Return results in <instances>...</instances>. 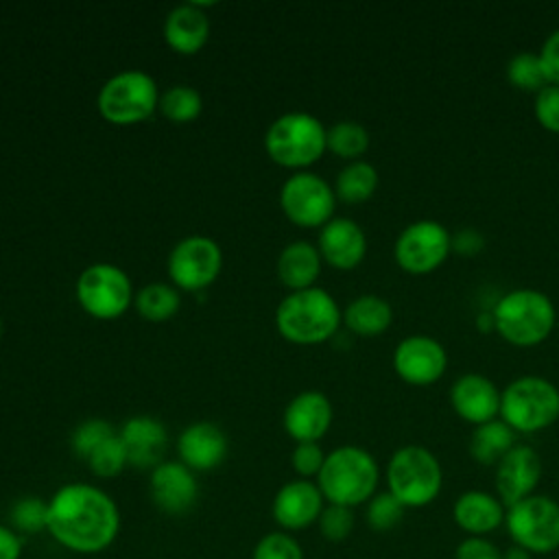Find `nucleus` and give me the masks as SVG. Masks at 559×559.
Instances as JSON below:
<instances>
[{
	"instance_id": "30",
	"label": "nucleus",
	"mask_w": 559,
	"mask_h": 559,
	"mask_svg": "<svg viewBox=\"0 0 559 559\" xmlns=\"http://www.w3.org/2000/svg\"><path fill=\"white\" fill-rule=\"evenodd\" d=\"M369 148V131L356 120H338L328 129V151L341 159L356 162Z\"/></svg>"
},
{
	"instance_id": "36",
	"label": "nucleus",
	"mask_w": 559,
	"mask_h": 559,
	"mask_svg": "<svg viewBox=\"0 0 559 559\" xmlns=\"http://www.w3.org/2000/svg\"><path fill=\"white\" fill-rule=\"evenodd\" d=\"M114 435H116V430H114V426H111L107 419L92 417V419L81 421V424L74 428V432H72V437H70V445H72V452H74L79 459L87 461V456H90L100 443H105L107 439H111Z\"/></svg>"
},
{
	"instance_id": "18",
	"label": "nucleus",
	"mask_w": 559,
	"mask_h": 559,
	"mask_svg": "<svg viewBox=\"0 0 559 559\" xmlns=\"http://www.w3.org/2000/svg\"><path fill=\"white\" fill-rule=\"evenodd\" d=\"M317 249L321 260L332 269L352 271L367 255V236L356 221L347 216H334L319 229Z\"/></svg>"
},
{
	"instance_id": "44",
	"label": "nucleus",
	"mask_w": 559,
	"mask_h": 559,
	"mask_svg": "<svg viewBox=\"0 0 559 559\" xmlns=\"http://www.w3.org/2000/svg\"><path fill=\"white\" fill-rule=\"evenodd\" d=\"M22 557V535L7 524H0V559Z\"/></svg>"
},
{
	"instance_id": "7",
	"label": "nucleus",
	"mask_w": 559,
	"mask_h": 559,
	"mask_svg": "<svg viewBox=\"0 0 559 559\" xmlns=\"http://www.w3.org/2000/svg\"><path fill=\"white\" fill-rule=\"evenodd\" d=\"M500 419L515 432H539L559 419V389L542 376H520L500 391Z\"/></svg>"
},
{
	"instance_id": "47",
	"label": "nucleus",
	"mask_w": 559,
	"mask_h": 559,
	"mask_svg": "<svg viewBox=\"0 0 559 559\" xmlns=\"http://www.w3.org/2000/svg\"><path fill=\"white\" fill-rule=\"evenodd\" d=\"M2 332H4V321H2V317H0V336H2Z\"/></svg>"
},
{
	"instance_id": "17",
	"label": "nucleus",
	"mask_w": 559,
	"mask_h": 559,
	"mask_svg": "<svg viewBox=\"0 0 559 559\" xmlns=\"http://www.w3.org/2000/svg\"><path fill=\"white\" fill-rule=\"evenodd\" d=\"M148 487L155 507L168 515L188 513L199 496L197 476L181 461H162L153 467Z\"/></svg>"
},
{
	"instance_id": "43",
	"label": "nucleus",
	"mask_w": 559,
	"mask_h": 559,
	"mask_svg": "<svg viewBox=\"0 0 559 559\" xmlns=\"http://www.w3.org/2000/svg\"><path fill=\"white\" fill-rule=\"evenodd\" d=\"M485 249V236L474 227H463L452 234V251L465 258L478 255Z\"/></svg>"
},
{
	"instance_id": "16",
	"label": "nucleus",
	"mask_w": 559,
	"mask_h": 559,
	"mask_svg": "<svg viewBox=\"0 0 559 559\" xmlns=\"http://www.w3.org/2000/svg\"><path fill=\"white\" fill-rule=\"evenodd\" d=\"M325 507V498L317 483L297 478L284 483L271 504L273 520L282 531H301L314 524Z\"/></svg>"
},
{
	"instance_id": "15",
	"label": "nucleus",
	"mask_w": 559,
	"mask_h": 559,
	"mask_svg": "<svg viewBox=\"0 0 559 559\" xmlns=\"http://www.w3.org/2000/svg\"><path fill=\"white\" fill-rule=\"evenodd\" d=\"M542 480V459L533 445L515 443L496 465V496L511 507L535 493Z\"/></svg>"
},
{
	"instance_id": "26",
	"label": "nucleus",
	"mask_w": 559,
	"mask_h": 559,
	"mask_svg": "<svg viewBox=\"0 0 559 559\" xmlns=\"http://www.w3.org/2000/svg\"><path fill=\"white\" fill-rule=\"evenodd\" d=\"M343 323L352 334L373 338V336H380L382 332H386L389 325L393 323V308L384 297L365 293V295L354 297L345 306Z\"/></svg>"
},
{
	"instance_id": "21",
	"label": "nucleus",
	"mask_w": 559,
	"mask_h": 559,
	"mask_svg": "<svg viewBox=\"0 0 559 559\" xmlns=\"http://www.w3.org/2000/svg\"><path fill=\"white\" fill-rule=\"evenodd\" d=\"M227 435L212 421H194L177 437L179 461L192 472H210L227 456Z\"/></svg>"
},
{
	"instance_id": "38",
	"label": "nucleus",
	"mask_w": 559,
	"mask_h": 559,
	"mask_svg": "<svg viewBox=\"0 0 559 559\" xmlns=\"http://www.w3.org/2000/svg\"><path fill=\"white\" fill-rule=\"evenodd\" d=\"M354 509L343 504H325L317 524L328 542H343L354 531Z\"/></svg>"
},
{
	"instance_id": "46",
	"label": "nucleus",
	"mask_w": 559,
	"mask_h": 559,
	"mask_svg": "<svg viewBox=\"0 0 559 559\" xmlns=\"http://www.w3.org/2000/svg\"><path fill=\"white\" fill-rule=\"evenodd\" d=\"M502 559H533V555L520 546H509L507 550H502Z\"/></svg>"
},
{
	"instance_id": "1",
	"label": "nucleus",
	"mask_w": 559,
	"mask_h": 559,
	"mask_svg": "<svg viewBox=\"0 0 559 559\" xmlns=\"http://www.w3.org/2000/svg\"><path fill=\"white\" fill-rule=\"evenodd\" d=\"M50 537L79 555L107 550L120 531V511L116 500L96 485L68 483L48 500Z\"/></svg>"
},
{
	"instance_id": "28",
	"label": "nucleus",
	"mask_w": 559,
	"mask_h": 559,
	"mask_svg": "<svg viewBox=\"0 0 559 559\" xmlns=\"http://www.w3.org/2000/svg\"><path fill=\"white\" fill-rule=\"evenodd\" d=\"M378 188V170L373 164L365 162V159H356V162H347L334 181V192L336 199L343 203H365L373 197Z\"/></svg>"
},
{
	"instance_id": "39",
	"label": "nucleus",
	"mask_w": 559,
	"mask_h": 559,
	"mask_svg": "<svg viewBox=\"0 0 559 559\" xmlns=\"http://www.w3.org/2000/svg\"><path fill=\"white\" fill-rule=\"evenodd\" d=\"M325 461V452L319 445V441H306V443H295L293 454H290V465L299 478H317Z\"/></svg>"
},
{
	"instance_id": "3",
	"label": "nucleus",
	"mask_w": 559,
	"mask_h": 559,
	"mask_svg": "<svg viewBox=\"0 0 559 559\" xmlns=\"http://www.w3.org/2000/svg\"><path fill=\"white\" fill-rule=\"evenodd\" d=\"M380 480L373 454L360 445H341L325 454L317 485L328 504L358 507L369 502Z\"/></svg>"
},
{
	"instance_id": "11",
	"label": "nucleus",
	"mask_w": 559,
	"mask_h": 559,
	"mask_svg": "<svg viewBox=\"0 0 559 559\" xmlns=\"http://www.w3.org/2000/svg\"><path fill=\"white\" fill-rule=\"evenodd\" d=\"M336 201L334 188L310 170L293 173L280 188V207L297 227H323L334 218Z\"/></svg>"
},
{
	"instance_id": "12",
	"label": "nucleus",
	"mask_w": 559,
	"mask_h": 559,
	"mask_svg": "<svg viewBox=\"0 0 559 559\" xmlns=\"http://www.w3.org/2000/svg\"><path fill=\"white\" fill-rule=\"evenodd\" d=\"M452 253V234L437 221L421 218L406 225L393 245L395 264L411 275L437 271Z\"/></svg>"
},
{
	"instance_id": "41",
	"label": "nucleus",
	"mask_w": 559,
	"mask_h": 559,
	"mask_svg": "<svg viewBox=\"0 0 559 559\" xmlns=\"http://www.w3.org/2000/svg\"><path fill=\"white\" fill-rule=\"evenodd\" d=\"M454 559H502V550L487 537L467 535L454 550Z\"/></svg>"
},
{
	"instance_id": "13",
	"label": "nucleus",
	"mask_w": 559,
	"mask_h": 559,
	"mask_svg": "<svg viewBox=\"0 0 559 559\" xmlns=\"http://www.w3.org/2000/svg\"><path fill=\"white\" fill-rule=\"evenodd\" d=\"M223 269L221 245L210 236H186L168 253L166 271L175 288L197 293L214 284Z\"/></svg>"
},
{
	"instance_id": "35",
	"label": "nucleus",
	"mask_w": 559,
	"mask_h": 559,
	"mask_svg": "<svg viewBox=\"0 0 559 559\" xmlns=\"http://www.w3.org/2000/svg\"><path fill=\"white\" fill-rule=\"evenodd\" d=\"M87 467L92 469V474L100 476V478H114L118 476L127 465H129V456L127 450L118 437V432L107 439L105 443H100L90 456H87Z\"/></svg>"
},
{
	"instance_id": "2",
	"label": "nucleus",
	"mask_w": 559,
	"mask_h": 559,
	"mask_svg": "<svg viewBox=\"0 0 559 559\" xmlns=\"http://www.w3.org/2000/svg\"><path fill=\"white\" fill-rule=\"evenodd\" d=\"M343 323L336 299L319 286L290 290L275 308V328L295 345H319L332 338Z\"/></svg>"
},
{
	"instance_id": "42",
	"label": "nucleus",
	"mask_w": 559,
	"mask_h": 559,
	"mask_svg": "<svg viewBox=\"0 0 559 559\" xmlns=\"http://www.w3.org/2000/svg\"><path fill=\"white\" fill-rule=\"evenodd\" d=\"M537 55L542 59V68L548 79V85H559V28L544 39L542 50Z\"/></svg>"
},
{
	"instance_id": "32",
	"label": "nucleus",
	"mask_w": 559,
	"mask_h": 559,
	"mask_svg": "<svg viewBox=\"0 0 559 559\" xmlns=\"http://www.w3.org/2000/svg\"><path fill=\"white\" fill-rule=\"evenodd\" d=\"M507 79L513 87L522 92H533V94H537L548 85V79L542 68V59L537 52H531V50L518 52L509 59Z\"/></svg>"
},
{
	"instance_id": "9",
	"label": "nucleus",
	"mask_w": 559,
	"mask_h": 559,
	"mask_svg": "<svg viewBox=\"0 0 559 559\" xmlns=\"http://www.w3.org/2000/svg\"><path fill=\"white\" fill-rule=\"evenodd\" d=\"M74 293L83 312L98 321L122 317L135 299L131 277L111 262H94L85 266L76 280Z\"/></svg>"
},
{
	"instance_id": "23",
	"label": "nucleus",
	"mask_w": 559,
	"mask_h": 559,
	"mask_svg": "<svg viewBox=\"0 0 559 559\" xmlns=\"http://www.w3.org/2000/svg\"><path fill=\"white\" fill-rule=\"evenodd\" d=\"M214 2L177 4L164 20V41L179 55H197L210 37L205 9Z\"/></svg>"
},
{
	"instance_id": "29",
	"label": "nucleus",
	"mask_w": 559,
	"mask_h": 559,
	"mask_svg": "<svg viewBox=\"0 0 559 559\" xmlns=\"http://www.w3.org/2000/svg\"><path fill=\"white\" fill-rule=\"evenodd\" d=\"M133 306L144 321L162 323L177 314L181 306L179 290L166 282H151L135 293Z\"/></svg>"
},
{
	"instance_id": "5",
	"label": "nucleus",
	"mask_w": 559,
	"mask_h": 559,
	"mask_svg": "<svg viewBox=\"0 0 559 559\" xmlns=\"http://www.w3.org/2000/svg\"><path fill=\"white\" fill-rule=\"evenodd\" d=\"M264 151L277 166L306 170L328 151V129L308 111H286L269 124Z\"/></svg>"
},
{
	"instance_id": "37",
	"label": "nucleus",
	"mask_w": 559,
	"mask_h": 559,
	"mask_svg": "<svg viewBox=\"0 0 559 559\" xmlns=\"http://www.w3.org/2000/svg\"><path fill=\"white\" fill-rule=\"evenodd\" d=\"M251 559H304V550L290 533L275 531L260 537Z\"/></svg>"
},
{
	"instance_id": "4",
	"label": "nucleus",
	"mask_w": 559,
	"mask_h": 559,
	"mask_svg": "<svg viewBox=\"0 0 559 559\" xmlns=\"http://www.w3.org/2000/svg\"><path fill=\"white\" fill-rule=\"evenodd\" d=\"M496 334L513 347L544 343L557 323L552 299L537 288H515L498 299L491 310Z\"/></svg>"
},
{
	"instance_id": "24",
	"label": "nucleus",
	"mask_w": 559,
	"mask_h": 559,
	"mask_svg": "<svg viewBox=\"0 0 559 559\" xmlns=\"http://www.w3.org/2000/svg\"><path fill=\"white\" fill-rule=\"evenodd\" d=\"M507 507L498 496L480 489L463 491L452 507L454 524L472 537H485L487 533L504 524Z\"/></svg>"
},
{
	"instance_id": "20",
	"label": "nucleus",
	"mask_w": 559,
	"mask_h": 559,
	"mask_svg": "<svg viewBox=\"0 0 559 559\" xmlns=\"http://www.w3.org/2000/svg\"><path fill=\"white\" fill-rule=\"evenodd\" d=\"M452 411L467 424L480 426L500 417V391L483 373H465L450 389Z\"/></svg>"
},
{
	"instance_id": "25",
	"label": "nucleus",
	"mask_w": 559,
	"mask_h": 559,
	"mask_svg": "<svg viewBox=\"0 0 559 559\" xmlns=\"http://www.w3.org/2000/svg\"><path fill=\"white\" fill-rule=\"evenodd\" d=\"M321 253L317 245L308 240L288 242L277 255V277L290 290L312 288L321 273Z\"/></svg>"
},
{
	"instance_id": "31",
	"label": "nucleus",
	"mask_w": 559,
	"mask_h": 559,
	"mask_svg": "<svg viewBox=\"0 0 559 559\" xmlns=\"http://www.w3.org/2000/svg\"><path fill=\"white\" fill-rule=\"evenodd\" d=\"M201 109H203V98L190 85H170L164 94H159L157 111L175 124H186L197 120Z\"/></svg>"
},
{
	"instance_id": "22",
	"label": "nucleus",
	"mask_w": 559,
	"mask_h": 559,
	"mask_svg": "<svg viewBox=\"0 0 559 559\" xmlns=\"http://www.w3.org/2000/svg\"><path fill=\"white\" fill-rule=\"evenodd\" d=\"M129 465L138 469H153L164 461V452L168 445V430L166 426L151 415H135L129 417L118 432Z\"/></svg>"
},
{
	"instance_id": "34",
	"label": "nucleus",
	"mask_w": 559,
	"mask_h": 559,
	"mask_svg": "<svg viewBox=\"0 0 559 559\" xmlns=\"http://www.w3.org/2000/svg\"><path fill=\"white\" fill-rule=\"evenodd\" d=\"M9 520L11 528L20 535L41 533L48 524V500H41L37 496H24L11 507Z\"/></svg>"
},
{
	"instance_id": "33",
	"label": "nucleus",
	"mask_w": 559,
	"mask_h": 559,
	"mask_svg": "<svg viewBox=\"0 0 559 559\" xmlns=\"http://www.w3.org/2000/svg\"><path fill=\"white\" fill-rule=\"evenodd\" d=\"M404 511L406 507L391 491H376L367 502L365 520L371 531L389 533L402 522Z\"/></svg>"
},
{
	"instance_id": "6",
	"label": "nucleus",
	"mask_w": 559,
	"mask_h": 559,
	"mask_svg": "<svg viewBox=\"0 0 559 559\" xmlns=\"http://www.w3.org/2000/svg\"><path fill=\"white\" fill-rule=\"evenodd\" d=\"M443 485L439 459L424 445L408 443L397 448L386 463V491L406 509L430 504Z\"/></svg>"
},
{
	"instance_id": "27",
	"label": "nucleus",
	"mask_w": 559,
	"mask_h": 559,
	"mask_svg": "<svg viewBox=\"0 0 559 559\" xmlns=\"http://www.w3.org/2000/svg\"><path fill=\"white\" fill-rule=\"evenodd\" d=\"M515 430L502 419H491L474 428L469 439V454L480 465H498L500 459L515 445Z\"/></svg>"
},
{
	"instance_id": "45",
	"label": "nucleus",
	"mask_w": 559,
	"mask_h": 559,
	"mask_svg": "<svg viewBox=\"0 0 559 559\" xmlns=\"http://www.w3.org/2000/svg\"><path fill=\"white\" fill-rule=\"evenodd\" d=\"M476 328H478V332H483V334H487V332H496V325H493V314L491 312H478L476 314Z\"/></svg>"
},
{
	"instance_id": "14",
	"label": "nucleus",
	"mask_w": 559,
	"mask_h": 559,
	"mask_svg": "<svg viewBox=\"0 0 559 559\" xmlns=\"http://www.w3.org/2000/svg\"><path fill=\"white\" fill-rule=\"evenodd\" d=\"M448 369L445 347L428 334H411L393 349V371L411 386H430Z\"/></svg>"
},
{
	"instance_id": "40",
	"label": "nucleus",
	"mask_w": 559,
	"mask_h": 559,
	"mask_svg": "<svg viewBox=\"0 0 559 559\" xmlns=\"http://www.w3.org/2000/svg\"><path fill=\"white\" fill-rule=\"evenodd\" d=\"M533 114L542 129L559 133V85H546L535 94Z\"/></svg>"
},
{
	"instance_id": "8",
	"label": "nucleus",
	"mask_w": 559,
	"mask_h": 559,
	"mask_svg": "<svg viewBox=\"0 0 559 559\" xmlns=\"http://www.w3.org/2000/svg\"><path fill=\"white\" fill-rule=\"evenodd\" d=\"M159 105L155 79L144 70H120L109 76L96 96L98 114L116 124L129 127L148 120Z\"/></svg>"
},
{
	"instance_id": "10",
	"label": "nucleus",
	"mask_w": 559,
	"mask_h": 559,
	"mask_svg": "<svg viewBox=\"0 0 559 559\" xmlns=\"http://www.w3.org/2000/svg\"><path fill=\"white\" fill-rule=\"evenodd\" d=\"M504 526L511 542L531 555L559 550V502L544 493H533L507 507Z\"/></svg>"
},
{
	"instance_id": "19",
	"label": "nucleus",
	"mask_w": 559,
	"mask_h": 559,
	"mask_svg": "<svg viewBox=\"0 0 559 559\" xmlns=\"http://www.w3.org/2000/svg\"><path fill=\"white\" fill-rule=\"evenodd\" d=\"M332 402L321 391H301L284 408L282 424L295 443L319 441L332 426Z\"/></svg>"
}]
</instances>
